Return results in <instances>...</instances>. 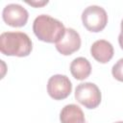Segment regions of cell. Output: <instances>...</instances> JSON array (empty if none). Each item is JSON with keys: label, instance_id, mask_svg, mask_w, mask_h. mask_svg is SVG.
<instances>
[{"label": "cell", "instance_id": "1", "mask_svg": "<svg viewBox=\"0 0 123 123\" xmlns=\"http://www.w3.org/2000/svg\"><path fill=\"white\" fill-rule=\"evenodd\" d=\"M33 31L39 40L57 43L64 36L65 27L60 20L47 14H40L34 20Z\"/></svg>", "mask_w": 123, "mask_h": 123}, {"label": "cell", "instance_id": "2", "mask_svg": "<svg viewBox=\"0 0 123 123\" xmlns=\"http://www.w3.org/2000/svg\"><path fill=\"white\" fill-rule=\"evenodd\" d=\"M32 48L31 38L23 32H5L0 36V51L6 56L27 57Z\"/></svg>", "mask_w": 123, "mask_h": 123}, {"label": "cell", "instance_id": "3", "mask_svg": "<svg viewBox=\"0 0 123 123\" xmlns=\"http://www.w3.org/2000/svg\"><path fill=\"white\" fill-rule=\"evenodd\" d=\"M82 22L89 32L98 33L106 27L108 23V14L102 7L91 5L83 11Z\"/></svg>", "mask_w": 123, "mask_h": 123}, {"label": "cell", "instance_id": "4", "mask_svg": "<svg viewBox=\"0 0 123 123\" xmlns=\"http://www.w3.org/2000/svg\"><path fill=\"white\" fill-rule=\"evenodd\" d=\"M101 91L93 83H81L76 86L75 99L86 109L97 108L101 103Z\"/></svg>", "mask_w": 123, "mask_h": 123}, {"label": "cell", "instance_id": "5", "mask_svg": "<svg viewBox=\"0 0 123 123\" xmlns=\"http://www.w3.org/2000/svg\"><path fill=\"white\" fill-rule=\"evenodd\" d=\"M72 90V84L65 75L56 74L49 78L47 92L54 100H62L69 96Z\"/></svg>", "mask_w": 123, "mask_h": 123}, {"label": "cell", "instance_id": "6", "mask_svg": "<svg viewBox=\"0 0 123 123\" xmlns=\"http://www.w3.org/2000/svg\"><path fill=\"white\" fill-rule=\"evenodd\" d=\"M2 17L5 23L12 27H22L26 25L29 13L19 4H9L3 9Z\"/></svg>", "mask_w": 123, "mask_h": 123}, {"label": "cell", "instance_id": "7", "mask_svg": "<svg viewBox=\"0 0 123 123\" xmlns=\"http://www.w3.org/2000/svg\"><path fill=\"white\" fill-rule=\"evenodd\" d=\"M81 47V37L77 31L66 28L64 36L56 43V49L64 56H68L78 51Z\"/></svg>", "mask_w": 123, "mask_h": 123}, {"label": "cell", "instance_id": "8", "mask_svg": "<svg viewBox=\"0 0 123 123\" xmlns=\"http://www.w3.org/2000/svg\"><path fill=\"white\" fill-rule=\"evenodd\" d=\"M91 56L101 63H107L113 57V46L105 39H99L92 43L90 47Z\"/></svg>", "mask_w": 123, "mask_h": 123}, {"label": "cell", "instance_id": "9", "mask_svg": "<svg viewBox=\"0 0 123 123\" xmlns=\"http://www.w3.org/2000/svg\"><path fill=\"white\" fill-rule=\"evenodd\" d=\"M60 120L62 123H86L82 109L75 104H69L62 108L60 113Z\"/></svg>", "mask_w": 123, "mask_h": 123}, {"label": "cell", "instance_id": "10", "mask_svg": "<svg viewBox=\"0 0 123 123\" xmlns=\"http://www.w3.org/2000/svg\"><path fill=\"white\" fill-rule=\"evenodd\" d=\"M70 72L72 76L77 80H85L91 72V65L87 59L79 57L74 59L70 63Z\"/></svg>", "mask_w": 123, "mask_h": 123}, {"label": "cell", "instance_id": "11", "mask_svg": "<svg viewBox=\"0 0 123 123\" xmlns=\"http://www.w3.org/2000/svg\"><path fill=\"white\" fill-rule=\"evenodd\" d=\"M112 76L120 82H123V58L118 60L111 68Z\"/></svg>", "mask_w": 123, "mask_h": 123}, {"label": "cell", "instance_id": "12", "mask_svg": "<svg viewBox=\"0 0 123 123\" xmlns=\"http://www.w3.org/2000/svg\"><path fill=\"white\" fill-rule=\"evenodd\" d=\"M26 3L28 4V5H31V6H34V7H36V8H38V7H42V6H44V5H46L47 3H48V1L46 0V1H26Z\"/></svg>", "mask_w": 123, "mask_h": 123}, {"label": "cell", "instance_id": "13", "mask_svg": "<svg viewBox=\"0 0 123 123\" xmlns=\"http://www.w3.org/2000/svg\"><path fill=\"white\" fill-rule=\"evenodd\" d=\"M118 42H119V45L121 47V49H123V34H119L118 36Z\"/></svg>", "mask_w": 123, "mask_h": 123}, {"label": "cell", "instance_id": "14", "mask_svg": "<svg viewBox=\"0 0 123 123\" xmlns=\"http://www.w3.org/2000/svg\"><path fill=\"white\" fill-rule=\"evenodd\" d=\"M121 34H123V19L121 21Z\"/></svg>", "mask_w": 123, "mask_h": 123}, {"label": "cell", "instance_id": "15", "mask_svg": "<svg viewBox=\"0 0 123 123\" xmlns=\"http://www.w3.org/2000/svg\"><path fill=\"white\" fill-rule=\"evenodd\" d=\"M115 123H123V121H117V122H115Z\"/></svg>", "mask_w": 123, "mask_h": 123}]
</instances>
